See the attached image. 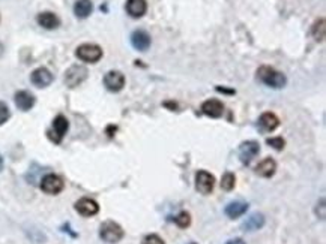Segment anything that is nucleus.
Wrapping results in <instances>:
<instances>
[{"label": "nucleus", "instance_id": "1", "mask_svg": "<svg viewBox=\"0 0 326 244\" xmlns=\"http://www.w3.org/2000/svg\"><path fill=\"white\" fill-rule=\"evenodd\" d=\"M255 75H257V80H260L265 85L271 88H283L287 84L286 75L271 66H260Z\"/></svg>", "mask_w": 326, "mask_h": 244}, {"label": "nucleus", "instance_id": "2", "mask_svg": "<svg viewBox=\"0 0 326 244\" xmlns=\"http://www.w3.org/2000/svg\"><path fill=\"white\" fill-rule=\"evenodd\" d=\"M99 237L105 243L116 244L125 237V231L122 229V226L119 223H116L113 220H107L99 228Z\"/></svg>", "mask_w": 326, "mask_h": 244}, {"label": "nucleus", "instance_id": "3", "mask_svg": "<svg viewBox=\"0 0 326 244\" xmlns=\"http://www.w3.org/2000/svg\"><path fill=\"white\" fill-rule=\"evenodd\" d=\"M76 56L86 63H96L102 59V48L95 44H83L76 50Z\"/></svg>", "mask_w": 326, "mask_h": 244}, {"label": "nucleus", "instance_id": "4", "mask_svg": "<svg viewBox=\"0 0 326 244\" xmlns=\"http://www.w3.org/2000/svg\"><path fill=\"white\" fill-rule=\"evenodd\" d=\"M68 129H70V121H68V118H67L65 115L59 114V115L53 120V126H51V129L48 131V138H50L54 144H59V143H62V140H63V137L67 135Z\"/></svg>", "mask_w": 326, "mask_h": 244}, {"label": "nucleus", "instance_id": "5", "mask_svg": "<svg viewBox=\"0 0 326 244\" xmlns=\"http://www.w3.org/2000/svg\"><path fill=\"white\" fill-rule=\"evenodd\" d=\"M87 69L83 65H73L71 68H68V71L65 72V84L70 88L79 87L82 82L86 81L87 78Z\"/></svg>", "mask_w": 326, "mask_h": 244}, {"label": "nucleus", "instance_id": "6", "mask_svg": "<svg viewBox=\"0 0 326 244\" xmlns=\"http://www.w3.org/2000/svg\"><path fill=\"white\" fill-rule=\"evenodd\" d=\"M214 187H215V177L205 169L199 171L195 175V189L202 195H209L212 193Z\"/></svg>", "mask_w": 326, "mask_h": 244}, {"label": "nucleus", "instance_id": "7", "mask_svg": "<svg viewBox=\"0 0 326 244\" xmlns=\"http://www.w3.org/2000/svg\"><path fill=\"white\" fill-rule=\"evenodd\" d=\"M65 187V183L63 180L59 177V175H54V174H48L42 178L41 181V189L48 193V195H57L63 190Z\"/></svg>", "mask_w": 326, "mask_h": 244}, {"label": "nucleus", "instance_id": "8", "mask_svg": "<svg viewBox=\"0 0 326 244\" xmlns=\"http://www.w3.org/2000/svg\"><path fill=\"white\" fill-rule=\"evenodd\" d=\"M104 85L108 91L117 93L125 87V75L119 71H110L104 75Z\"/></svg>", "mask_w": 326, "mask_h": 244}, {"label": "nucleus", "instance_id": "9", "mask_svg": "<svg viewBox=\"0 0 326 244\" xmlns=\"http://www.w3.org/2000/svg\"><path fill=\"white\" fill-rule=\"evenodd\" d=\"M239 159L244 165L251 163V161L260 153V146L257 141H245L239 146Z\"/></svg>", "mask_w": 326, "mask_h": 244}, {"label": "nucleus", "instance_id": "10", "mask_svg": "<svg viewBox=\"0 0 326 244\" xmlns=\"http://www.w3.org/2000/svg\"><path fill=\"white\" fill-rule=\"evenodd\" d=\"M152 41H151V35L146 30H134L131 33V45L137 50V51H148L151 47Z\"/></svg>", "mask_w": 326, "mask_h": 244}, {"label": "nucleus", "instance_id": "11", "mask_svg": "<svg viewBox=\"0 0 326 244\" xmlns=\"http://www.w3.org/2000/svg\"><path fill=\"white\" fill-rule=\"evenodd\" d=\"M53 74L47 69V68H38L32 72L30 75V81L33 85L39 87V88H45L53 82Z\"/></svg>", "mask_w": 326, "mask_h": 244}, {"label": "nucleus", "instance_id": "12", "mask_svg": "<svg viewBox=\"0 0 326 244\" xmlns=\"http://www.w3.org/2000/svg\"><path fill=\"white\" fill-rule=\"evenodd\" d=\"M202 111L205 115L212 118H220L224 112V105L218 99H208L202 103Z\"/></svg>", "mask_w": 326, "mask_h": 244}, {"label": "nucleus", "instance_id": "13", "mask_svg": "<svg viewBox=\"0 0 326 244\" xmlns=\"http://www.w3.org/2000/svg\"><path fill=\"white\" fill-rule=\"evenodd\" d=\"M76 210L84 217H90L99 211V205L96 201H93L90 198H82L76 202Z\"/></svg>", "mask_w": 326, "mask_h": 244}, {"label": "nucleus", "instance_id": "14", "mask_svg": "<svg viewBox=\"0 0 326 244\" xmlns=\"http://www.w3.org/2000/svg\"><path fill=\"white\" fill-rule=\"evenodd\" d=\"M14 99H15V105H17V108H18V109H21V111H29V109H32V108H33V105H35V102H36L35 96H33L30 91H27V90L17 91Z\"/></svg>", "mask_w": 326, "mask_h": 244}, {"label": "nucleus", "instance_id": "15", "mask_svg": "<svg viewBox=\"0 0 326 244\" xmlns=\"http://www.w3.org/2000/svg\"><path fill=\"white\" fill-rule=\"evenodd\" d=\"M280 126V118L274 112H263L258 118V128L262 132H274Z\"/></svg>", "mask_w": 326, "mask_h": 244}, {"label": "nucleus", "instance_id": "16", "mask_svg": "<svg viewBox=\"0 0 326 244\" xmlns=\"http://www.w3.org/2000/svg\"><path fill=\"white\" fill-rule=\"evenodd\" d=\"M125 9L129 17L142 18L148 12V2L146 0H126Z\"/></svg>", "mask_w": 326, "mask_h": 244}, {"label": "nucleus", "instance_id": "17", "mask_svg": "<svg viewBox=\"0 0 326 244\" xmlns=\"http://www.w3.org/2000/svg\"><path fill=\"white\" fill-rule=\"evenodd\" d=\"M36 21L41 27H44L47 30H54L60 26V18L53 12H41L36 17Z\"/></svg>", "mask_w": 326, "mask_h": 244}, {"label": "nucleus", "instance_id": "18", "mask_svg": "<svg viewBox=\"0 0 326 244\" xmlns=\"http://www.w3.org/2000/svg\"><path fill=\"white\" fill-rule=\"evenodd\" d=\"M277 171V162L272 158H266L255 166V174L263 178H271Z\"/></svg>", "mask_w": 326, "mask_h": 244}, {"label": "nucleus", "instance_id": "19", "mask_svg": "<svg viewBox=\"0 0 326 244\" xmlns=\"http://www.w3.org/2000/svg\"><path fill=\"white\" fill-rule=\"evenodd\" d=\"M265 226V216L262 213H254L251 214L244 223H242V229L245 232H254L258 231Z\"/></svg>", "mask_w": 326, "mask_h": 244}, {"label": "nucleus", "instance_id": "20", "mask_svg": "<svg viewBox=\"0 0 326 244\" xmlns=\"http://www.w3.org/2000/svg\"><path fill=\"white\" fill-rule=\"evenodd\" d=\"M248 210V204L242 202V201H235V202H230L226 205L224 208V213L229 219H238L241 216H244Z\"/></svg>", "mask_w": 326, "mask_h": 244}, {"label": "nucleus", "instance_id": "21", "mask_svg": "<svg viewBox=\"0 0 326 244\" xmlns=\"http://www.w3.org/2000/svg\"><path fill=\"white\" fill-rule=\"evenodd\" d=\"M93 11V5L90 0H77L76 5H74V14L79 17V18H87Z\"/></svg>", "mask_w": 326, "mask_h": 244}, {"label": "nucleus", "instance_id": "22", "mask_svg": "<svg viewBox=\"0 0 326 244\" xmlns=\"http://www.w3.org/2000/svg\"><path fill=\"white\" fill-rule=\"evenodd\" d=\"M325 32H326L325 18H320V20H317V21L313 24L311 33H313V36H314V39H316V41L323 42V41H325Z\"/></svg>", "mask_w": 326, "mask_h": 244}, {"label": "nucleus", "instance_id": "23", "mask_svg": "<svg viewBox=\"0 0 326 244\" xmlns=\"http://www.w3.org/2000/svg\"><path fill=\"white\" fill-rule=\"evenodd\" d=\"M235 186H236V177H235V174L230 172V171L226 172L223 175V178H221V189L226 190V192H230V190L235 189Z\"/></svg>", "mask_w": 326, "mask_h": 244}, {"label": "nucleus", "instance_id": "24", "mask_svg": "<svg viewBox=\"0 0 326 244\" xmlns=\"http://www.w3.org/2000/svg\"><path fill=\"white\" fill-rule=\"evenodd\" d=\"M174 223H176L179 228H182V229L188 228V226L191 225V214H189L188 211H180V213L174 217Z\"/></svg>", "mask_w": 326, "mask_h": 244}, {"label": "nucleus", "instance_id": "25", "mask_svg": "<svg viewBox=\"0 0 326 244\" xmlns=\"http://www.w3.org/2000/svg\"><path fill=\"white\" fill-rule=\"evenodd\" d=\"M266 144L271 146V147H274L277 152H281L284 149V146H286V141L281 137H274V138H268Z\"/></svg>", "mask_w": 326, "mask_h": 244}, {"label": "nucleus", "instance_id": "26", "mask_svg": "<svg viewBox=\"0 0 326 244\" xmlns=\"http://www.w3.org/2000/svg\"><path fill=\"white\" fill-rule=\"evenodd\" d=\"M11 117V112H9V108L5 102H0V125L6 123Z\"/></svg>", "mask_w": 326, "mask_h": 244}, {"label": "nucleus", "instance_id": "27", "mask_svg": "<svg viewBox=\"0 0 326 244\" xmlns=\"http://www.w3.org/2000/svg\"><path fill=\"white\" fill-rule=\"evenodd\" d=\"M142 244H165V243H164V240L160 237V235H157V234H149V235H146V237L143 238V243Z\"/></svg>", "mask_w": 326, "mask_h": 244}, {"label": "nucleus", "instance_id": "28", "mask_svg": "<svg viewBox=\"0 0 326 244\" xmlns=\"http://www.w3.org/2000/svg\"><path fill=\"white\" fill-rule=\"evenodd\" d=\"M226 244H246V243H245L242 238H233V240H229Z\"/></svg>", "mask_w": 326, "mask_h": 244}, {"label": "nucleus", "instance_id": "29", "mask_svg": "<svg viewBox=\"0 0 326 244\" xmlns=\"http://www.w3.org/2000/svg\"><path fill=\"white\" fill-rule=\"evenodd\" d=\"M218 91H223V93H235V90H227V88H223V87H217Z\"/></svg>", "mask_w": 326, "mask_h": 244}, {"label": "nucleus", "instance_id": "30", "mask_svg": "<svg viewBox=\"0 0 326 244\" xmlns=\"http://www.w3.org/2000/svg\"><path fill=\"white\" fill-rule=\"evenodd\" d=\"M2 169H3V158H2V155H0V172H2Z\"/></svg>", "mask_w": 326, "mask_h": 244}, {"label": "nucleus", "instance_id": "31", "mask_svg": "<svg viewBox=\"0 0 326 244\" xmlns=\"http://www.w3.org/2000/svg\"><path fill=\"white\" fill-rule=\"evenodd\" d=\"M0 50H2V47H0Z\"/></svg>", "mask_w": 326, "mask_h": 244}, {"label": "nucleus", "instance_id": "32", "mask_svg": "<svg viewBox=\"0 0 326 244\" xmlns=\"http://www.w3.org/2000/svg\"><path fill=\"white\" fill-rule=\"evenodd\" d=\"M192 244H195V243H192Z\"/></svg>", "mask_w": 326, "mask_h": 244}]
</instances>
